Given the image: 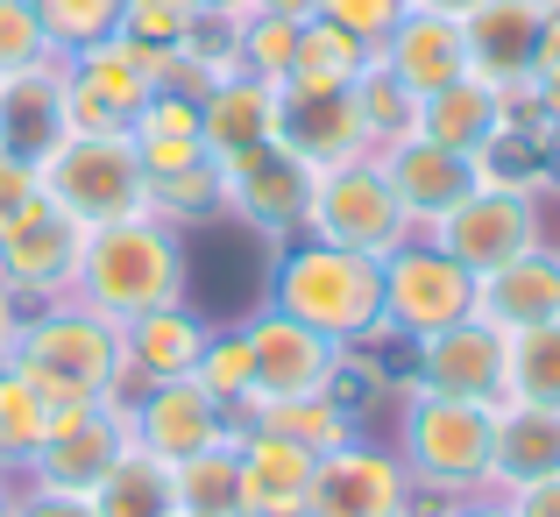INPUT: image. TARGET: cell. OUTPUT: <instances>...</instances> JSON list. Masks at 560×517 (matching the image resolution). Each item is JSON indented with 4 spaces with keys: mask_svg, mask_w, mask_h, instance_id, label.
<instances>
[{
    "mask_svg": "<svg viewBox=\"0 0 560 517\" xmlns=\"http://www.w3.org/2000/svg\"><path fill=\"white\" fill-rule=\"evenodd\" d=\"M0 362L14 376H28L50 404H85V397H121L128 390V348H121V327L100 313H85L79 298L50 313H22L0 348Z\"/></svg>",
    "mask_w": 560,
    "mask_h": 517,
    "instance_id": "cell-1",
    "label": "cell"
},
{
    "mask_svg": "<svg viewBox=\"0 0 560 517\" xmlns=\"http://www.w3.org/2000/svg\"><path fill=\"white\" fill-rule=\"evenodd\" d=\"M71 298L85 313L128 327L136 313H156V305L185 298V242L178 227H164L156 213L121 220V227H93L85 234L79 277H71Z\"/></svg>",
    "mask_w": 560,
    "mask_h": 517,
    "instance_id": "cell-2",
    "label": "cell"
},
{
    "mask_svg": "<svg viewBox=\"0 0 560 517\" xmlns=\"http://www.w3.org/2000/svg\"><path fill=\"white\" fill-rule=\"evenodd\" d=\"M270 305L291 313L299 327L327 333L334 348H362L383 333V262L334 242H299L277 262Z\"/></svg>",
    "mask_w": 560,
    "mask_h": 517,
    "instance_id": "cell-3",
    "label": "cell"
},
{
    "mask_svg": "<svg viewBox=\"0 0 560 517\" xmlns=\"http://www.w3.org/2000/svg\"><path fill=\"white\" fill-rule=\"evenodd\" d=\"M43 199L65 205L85 234L93 227H121V220L150 213V171H142V156H136L128 136L71 128V136L57 142V156L43 164Z\"/></svg>",
    "mask_w": 560,
    "mask_h": 517,
    "instance_id": "cell-4",
    "label": "cell"
},
{
    "mask_svg": "<svg viewBox=\"0 0 560 517\" xmlns=\"http://www.w3.org/2000/svg\"><path fill=\"white\" fill-rule=\"evenodd\" d=\"M490 433H497V404L419 390L411 411H405V468H411V482H433V490L468 496L476 482H490Z\"/></svg>",
    "mask_w": 560,
    "mask_h": 517,
    "instance_id": "cell-5",
    "label": "cell"
},
{
    "mask_svg": "<svg viewBox=\"0 0 560 517\" xmlns=\"http://www.w3.org/2000/svg\"><path fill=\"white\" fill-rule=\"evenodd\" d=\"M313 242H334V248H355V256H390L397 242H411V220L397 205L390 177H383L376 156H355L341 171H319L313 177V213H305Z\"/></svg>",
    "mask_w": 560,
    "mask_h": 517,
    "instance_id": "cell-6",
    "label": "cell"
},
{
    "mask_svg": "<svg viewBox=\"0 0 560 517\" xmlns=\"http://www.w3.org/2000/svg\"><path fill=\"white\" fill-rule=\"evenodd\" d=\"M468 313H476V277H468L433 234H411V242H397L390 256H383V327L425 341V333L454 327V319H468Z\"/></svg>",
    "mask_w": 560,
    "mask_h": 517,
    "instance_id": "cell-7",
    "label": "cell"
},
{
    "mask_svg": "<svg viewBox=\"0 0 560 517\" xmlns=\"http://www.w3.org/2000/svg\"><path fill=\"white\" fill-rule=\"evenodd\" d=\"M128 447H136V433H128V404H121V397H85V404H57L50 411V433H43L36 461H28L22 475L43 482V490L93 496Z\"/></svg>",
    "mask_w": 560,
    "mask_h": 517,
    "instance_id": "cell-8",
    "label": "cell"
},
{
    "mask_svg": "<svg viewBox=\"0 0 560 517\" xmlns=\"http://www.w3.org/2000/svg\"><path fill=\"white\" fill-rule=\"evenodd\" d=\"M425 234H433V242L447 248L468 277H490V270H504L511 256L539 248V191L533 185H497V177H482V185L468 191V199L454 205L440 227H425Z\"/></svg>",
    "mask_w": 560,
    "mask_h": 517,
    "instance_id": "cell-9",
    "label": "cell"
},
{
    "mask_svg": "<svg viewBox=\"0 0 560 517\" xmlns=\"http://www.w3.org/2000/svg\"><path fill=\"white\" fill-rule=\"evenodd\" d=\"M277 150H291L305 171H341L355 156H370V128H362L355 85L284 79L277 85Z\"/></svg>",
    "mask_w": 560,
    "mask_h": 517,
    "instance_id": "cell-10",
    "label": "cell"
},
{
    "mask_svg": "<svg viewBox=\"0 0 560 517\" xmlns=\"http://www.w3.org/2000/svg\"><path fill=\"white\" fill-rule=\"evenodd\" d=\"M85 256V227L65 205L36 199L8 234H0V291L8 298H65Z\"/></svg>",
    "mask_w": 560,
    "mask_h": 517,
    "instance_id": "cell-11",
    "label": "cell"
},
{
    "mask_svg": "<svg viewBox=\"0 0 560 517\" xmlns=\"http://www.w3.org/2000/svg\"><path fill=\"white\" fill-rule=\"evenodd\" d=\"M128 404V433H136V447H150L156 461H191V454L220 447L228 433V404L220 397H206L191 376H164V383H142L136 397H121Z\"/></svg>",
    "mask_w": 560,
    "mask_h": 517,
    "instance_id": "cell-12",
    "label": "cell"
},
{
    "mask_svg": "<svg viewBox=\"0 0 560 517\" xmlns=\"http://www.w3.org/2000/svg\"><path fill=\"white\" fill-rule=\"evenodd\" d=\"M242 341H248V397L256 404H284V397H313V390H327V376H334V348L327 333H313V327H299L291 313H256L242 327Z\"/></svg>",
    "mask_w": 560,
    "mask_h": 517,
    "instance_id": "cell-13",
    "label": "cell"
},
{
    "mask_svg": "<svg viewBox=\"0 0 560 517\" xmlns=\"http://www.w3.org/2000/svg\"><path fill=\"white\" fill-rule=\"evenodd\" d=\"M156 79L142 71L136 43H100V50L65 57V99H71V128H93V136H128L136 114L150 107Z\"/></svg>",
    "mask_w": 560,
    "mask_h": 517,
    "instance_id": "cell-14",
    "label": "cell"
},
{
    "mask_svg": "<svg viewBox=\"0 0 560 517\" xmlns=\"http://www.w3.org/2000/svg\"><path fill=\"white\" fill-rule=\"evenodd\" d=\"M405 504H411V468L383 447L348 439V447L319 454L305 517H405Z\"/></svg>",
    "mask_w": 560,
    "mask_h": 517,
    "instance_id": "cell-15",
    "label": "cell"
},
{
    "mask_svg": "<svg viewBox=\"0 0 560 517\" xmlns=\"http://www.w3.org/2000/svg\"><path fill=\"white\" fill-rule=\"evenodd\" d=\"M504 368H511V341L497 327H482L476 313L419 341V390L468 397V404H504Z\"/></svg>",
    "mask_w": 560,
    "mask_h": 517,
    "instance_id": "cell-16",
    "label": "cell"
},
{
    "mask_svg": "<svg viewBox=\"0 0 560 517\" xmlns=\"http://www.w3.org/2000/svg\"><path fill=\"white\" fill-rule=\"evenodd\" d=\"M65 136H71L65 57H43V64H28V71H8V79H0V156L43 171Z\"/></svg>",
    "mask_w": 560,
    "mask_h": 517,
    "instance_id": "cell-17",
    "label": "cell"
},
{
    "mask_svg": "<svg viewBox=\"0 0 560 517\" xmlns=\"http://www.w3.org/2000/svg\"><path fill=\"white\" fill-rule=\"evenodd\" d=\"M468 36V71L497 93H525L539 64V36H547V8L539 0H476L462 14Z\"/></svg>",
    "mask_w": 560,
    "mask_h": 517,
    "instance_id": "cell-18",
    "label": "cell"
},
{
    "mask_svg": "<svg viewBox=\"0 0 560 517\" xmlns=\"http://www.w3.org/2000/svg\"><path fill=\"white\" fill-rule=\"evenodd\" d=\"M313 177L291 150H256L242 156V164L220 171V185H228V213H242L256 234H270V242H284V234L305 227V213H313Z\"/></svg>",
    "mask_w": 560,
    "mask_h": 517,
    "instance_id": "cell-19",
    "label": "cell"
},
{
    "mask_svg": "<svg viewBox=\"0 0 560 517\" xmlns=\"http://www.w3.org/2000/svg\"><path fill=\"white\" fill-rule=\"evenodd\" d=\"M376 164H383V177H390V191H397V205H405L411 234L440 227V220H447L454 205H462L468 191L482 185L476 156L440 150V142H425V136H411V142H397V150H383Z\"/></svg>",
    "mask_w": 560,
    "mask_h": 517,
    "instance_id": "cell-20",
    "label": "cell"
},
{
    "mask_svg": "<svg viewBox=\"0 0 560 517\" xmlns=\"http://www.w3.org/2000/svg\"><path fill=\"white\" fill-rule=\"evenodd\" d=\"M199 136H206V156L220 171L270 150L277 142V85L256 79V71H228L220 85L199 93Z\"/></svg>",
    "mask_w": 560,
    "mask_h": 517,
    "instance_id": "cell-21",
    "label": "cell"
},
{
    "mask_svg": "<svg viewBox=\"0 0 560 517\" xmlns=\"http://www.w3.org/2000/svg\"><path fill=\"white\" fill-rule=\"evenodd\" d=\"M234 461H242V504H248V517H305L319 454H305L299 439L270 433V425H248V433H234Z\"/></svg>",
    "mask_w": 560,
    "mask_h": 517,
    "instance_id": "cell-22",
    "label": "cell"
},
{
    "mask_svg": "<svg viewBox=\"0 0 560 517\" xmlns=\"http://www.w3.org/2000/svg\"><path fill=\"white\" fill-rule=\"evenodd\" d=\"M476 319L497 327L504 341L511 333H533V327H553L560 319V256L539 242L525 256H511L504 270L476 277Z\"/></svg>",
    "mask_w": 560,
    "mask_h": 517,
    "instance_id": "cell-23",
    "label": "cell"
},
{
    "mask_svg": "<svg viewBox=\"0 0 560 517\" xmlns=\"http://www.w3.org/2000/svg\"><path fill=\"white\" fill-rule=\"evenodd\" d=\"M206 341H213V327H206L199 313H191L185 298L156 305V313H136L121 327V348H128V390L136 383H164V376H191L199 368ZM121 390V397H128Z\"/></svg>",
    "mask_w": 560,
    "mask_h": 517,
    "instance_id": "cell-24",
    "label": "cell"
},
{
    "mask_svg": "<svg viewBox=\"0 0 560 517\" xmlns=\"http://www.w3.org/2000/svg\"><path fill=\"white\" fill-rule=\"evenodd\" d=\"M383 64L397 71V79L411 85V93H440L447 79H462L468 71V36H462V14H433V8H411L405 22L390 28V43H383Z\"/></svg>",
    "mask_w": 560,
    "mask_h": 517,
    "instance_id": "cell-25",
    "label": "cell"
},
{
    "mask_svg": "<svg viewBox=\"0 0 560 517\" xmlns=\"http://www.w3.org/2000/svg\"><path fill=\"white\" fill-rule=\"evenodd\" d=\"M547 475H560V411L504 397L490 433V482L518 490V482H547Z\"/></svg>",
    "mask_w": 560,
    "mask_h": 517,
    "instance_id": "cell-26",
    "label": "cell"
},
{
    "mask_svg": "<svg viewBox=\"0 0 560 517\" xmlns=\"http://www.w3.org/2000/svg\"><path fill=\"white\" fill-rule=\"evenodd\" d=\"M497 128H504V93H497V85H482L476 71H462V79H447L440 93L419 99V136L440 142V150L476 156Z\"/></svg>",
    "mask_w": 560,
    "mask_h": 517,
    "instance_id": "cell-27",
    "label": "cell"
},
{
    "mask_svg": "<svg viewBox=\"0 0 560 517\" xmlns=\"http://www.w3.org/2000/svg\"><path fill=\"white\" fill-rule=\"evenodd\" d=\"M128 142H136V156H142V171H150V177L213 164V156H206V136H199V99H191V93H164V85H156L150 107L136 114Z\"/></svg>",
    "mask_w": 560,
    "mask_h": 517,
    "instance_id": "cell-28",
    "label": "cell"
},
{
    "mask_svg": "<svg viewBox=\"0 0 560 517\" xmlns=\"http://www.w3.org/2000/svg\"><path fill=\"white\" fill-rule=\"evenodd\" d=\"M100 517H185L178 510V475L171 461H156L150 447H128L121 461L107 468V482L93 490Z\"/></svg>",
    "mask_w": 560,
    "mask_h": 517,
    "instance_id": "cell-29",
    "label": "cell"
},
{
    "mask_svg": "<svg viewBox=\"0 0 560 517\" xmlns=\"http://www.w3.org/2000/svg\"><path fill=\"white\" fill-rule=\"evenodd\" d=\"M355 107H362V128H370V156L419 136V93H411L383 57H370V71L355 79Z\"/></svg>",
    "mask_w": 560,
    "mask_h": 517,
    "instance_id": "cell-30",
    "label": "cell"
},
{
    "mask_svg": "<svg viewBox=\"0 0 560 517\" xmlns=\"http://www.w3.org/2000/svg\"><path fill=\"white\" fill-rule=\"evenodd\" d=\"M171 475H178V510H185V517H248L234 439H220V447L191 454V461H178Z\"/></svg>",
    "mask_w": 560,
    "mask_h": 517,
    "instance_id": "cell-31",
    "label": "cell"
},
{
    "mask_svg": "<svg viewBox=\"0 0 560 517\" xmlns=\"http://www.w3.org/2000/svg\"><path fill=\"white\" fill-rule=\"evenodd\" d=\"M50 397L36 390L28 376H14L8 362H0V468H28L36 461V447H43V433H50Z\"/></svg>",
    "mask_w": 560,
    "mask_h": 517,
    "instance_id": "cell-32",
    "label": "cell"
},
{
    "mask_svg": "<svg viewBox=\"0 0 560 517\" xmlns=\"http://www.w3.org/2000/svg\"><path fill=\"white\" fill-rule=\"evenodd\" d=\"M121 8L128 0H36V22L57 57H79V50H100V43L121 36Z\"/></svg>",
    "mask_w": 560,
    "mask_h": 517,
    "instance_id": "cell-33",
    "label": "cell"
},
{
    "mask_svg": "<svg viewBox=\"0 0 560 517\" xmlns=\"http://www.w3.org/2000/svg\"><path fill=\"white\" fill-rule=\"evenodd\" d=\"M150 213L164 227H199V220L228 213V185H220V164H191L171 177H150Z\"/></svg>",
    "mask_w": 560,
    "mask_h": 517,
    "instance_id": "cell-34",
    "label": "cell"
},
{
    "mask_svg": "<svg viewBox=\"0 0 560 517\" xmlns=\"http://www.w3.org/2000/svg\"><path fill=\"white\" fill-rule=\"evenodd\" d=\"M504 397H518V404H553L560 411V319H553V327H533V333H511Z\"/></svg>",
    "mask_w": 560,
    "mask_h": 517,
    "instance_id": "cell-35",
    "label": "cell"
},
{
    "mask_svg": "<svg viewBox=\"0 0 560 517\" xmlns=\"http://www.w3.org/2000/svg\"><path fill=\"white\" fill-rule=\"evenodd\" d=\"M370 43L362 36H348V28H334V22H299V64H291V79H334V85H355L362 71H370Z\"/></svg>",
    "mask_w": 560,
    "mask_h": 517,
    "instance_id": "cell-36",
    "label": "cell"
},
{
    "mask_svg": "<svg viewBox=\"0 0 560 517\" xmlns=\"http://www.w3.org/2000/svg\"><path fill=\"white\" fill-rule=\"evenodd\" d=\"M291 64H299V22H284V14H242L234 22V71L284 85Z\"/></svg>",
    "mask_w": 560,
    "mask_h": 517,
    "instance_id": "cell-37",
    "label": "cell"
},
{
    "mask_svg": "<svg viewBox=\"0 0 560 517\" xmlns=\"http://www.w3.org/2000/svg\"><path fill=\"white\" fill-rule=\"evenodd\" d=\"M199 22L191 0H128L121 8V43H150V50H178Z\"/></svg>",
    "mask_w": 560,
    "mask_h": 517,
    "instance_id": "cell-38",
    "label": "cell"
},
{
    "mask_svg": "<svg viewBox=\"0 0 560 517\" xmlns=\"http://www.w3.org/2000/svg\"><path fill=\"white\" fill-rule=\"evenodd\" d=\"M191 383L234 411V404L248 397V341H242V333H213V341H206V354H199V368H191Z\"/></svg>",
    "mask_w": 560,
    "mask_h": 517,
    "instance_id": "cell-39",
    "label": "cell"
},
{
    "mask_svg": "<svg viewBox=\"0 0 560 517\" xmlns=\"http://www.w3.org/2000/svg\"><path fill=\"white\" fill-rule=\"evenodd\" d=\"M43 57H57V50H50V36H43V22H36V0H0V79L43 64Z\"/></svg>",
    "mask_w": 560,
    "mask_h": 517,
    "instance_id": "cell-40",
    "label": "cell"
},
{
    "mask_svg": "<svg viewBox=\"0 0 560 517\" xmlns=\"http://www.w3.org/2000/svg\"><path fill=\"white\" fill-rule=\"evenodd\" d=\"M411 14V0H319V22L348 28V36H362L370 50H383L390 43V28Z\"/></svg>",
    "mask_w": 560,
    "mask_h": 517,
    "instance_id": "cell-41",
    "label": "cell"
},
{
    "mask_svg": "<svg viewBox=\"0 0 560 517\" xmlns=\"http://www.w3.org/2000/svg\"><path fill=\"white\" fill-rule=\"evenodd\" d=\"M327 397L362 425V411H370L376 397H383V368H376V362H362L355 348H341V354H334V376H327Z\"/></svg>",
    "mask_w": 560,
    "mask_h": 517,
    "instance_id": "cell-42",
    "label": "cell"
},
{
    "mask_svg": "<svg viewBox=\"0 0 560 517\" xmlns=\"http://www.w3.org/2000/svg\"><path fill=\"white\" fill-rule=\"evenodd\" d=\"M36 199H43V171H36V164H14V156H0V234H8Z\"/></svg>",
    "mask_w": 560,
    "mask_h": 517,
    "instance_id": "cell-43",
    "label": "cell"
},
{
    "mask_svg": "<svg viewBox=\"0 0 560 517\" xmlns=\"http://www.w3.org/2000/svg\"><path fill=\"white\" fill-rule=\"evenodd\" d=\"M14 517H100L93 496L79 490H43V482H28V490H14Z\"/></svg>",
    "mask_w": 560,
    "mask_h": 517,
    "instance_id": "cell-44",
    "label": "cell"
},
{
    "mask_svg": "<svg viewBox=\"0 0 560 517\" xmlns=\"http://www.w3.org/2000/svg\"><path fill=\"white\" fill-rule=\"evenodd\" d=\"M504 510H511V517H560V475H547V482H518V490H504Z\"/></svg>",
    "mask_w": 560,
    "mask_h": 517,
    "instance_id": "cell-45",
    "label": "cell"
},
{
    "mask_svg": "<svg viewBox=\"0 0 560 517\" xmlns=\"http://www.w3.org/2000/svg\"><path fill=\"white\" fill-rule=\"evenodd\" d=\"M248 14H284V22H313L319 0H248Z\"/></svg>",
    "mask_w": 560,
    "mask_h": 517,
    "instance_id": "cell-46",
    "label": "cell"
},
{
    "mask_svg": "<svg viewBox=\"0 0 560 517\" xmlns=\"http://www.w3.org/2000/svg\"><path fill=\"white\" fill-rule=\"evenodd\" d=\"M447 517H511V510H504V496H454Z\"/></svg>",
    "mask_w": 560,
    "mask_h": 517,
    "instance_id": "cell-47",
    "label": "cell"
},
{
    "mask_svg": "<svg viewBox=\"0 0 560 517\" xmlns=\"http://www.w3.org/2000/svg\"><path fill=\"white\" fill-rule=\"evenodd\" d=\"M191 8H199V14H228V22H242L248 0H191Z\"/></svg>",
    "mask_w": 560,
    "mask_h": 517,
    "instance_id": "cell-48",
    "label": "cell"
},
{
    "mask_svg": "<svg viewBox=\"0 0 560 517\" xmlns=\"http://www.w3.org/2000/svg\"><path fill=\"white\" fill-rule=\"evenodd\" d=\"M411 8H433V14H468L476 0H411Z\"/></svg>",
    "mask_w": 560,
    "mask_h": 517,
    "instance_id": "cell-49",
    "label": "cell"
},
{
    "mask_svg": "<svg viewBox=\"0 0 560 517\" xmlns=\"http://www.w3.org/2000/svg\"><path fill=\"white\" fill-rule=\"evenodd\" d=\"M14 319H22V313H14V298H8V291H0V348H8V333H14Z\"/></svg>",
    "mask_w": 560,
    "mask_h": 517,
    "instance_id": "cell-50",
    "label": "cell"
},
{
    "mask_svg": "<svg viewBox=\"0 0 560 517\" xmlns=\"http://www.w3.org/2000/svg\"><path fill=\"white\" fill-rule=\"evenodd\" d=\"M0 517H14V475L0 468Z\"/></svg>",
    "mask_w": 560,
    "mask_h": 517,
    "instance_id": "cell-51",
    "label": "cell"
},
{
    "mask_svg": "<svg viewBox=\"0 0 560 517\" xmlns=\"http://www.w3.org/2000/svg\"><path fill=\"white\" fill-rule=\"evenodd\" d=\"M539 8H547V22H560V0H539Z\"/></svg>",
    "mask_w": 560,
    "mask_h": 517,
    "instance_id": "cell-52",
    "label": "cell"
}]
</instances>
